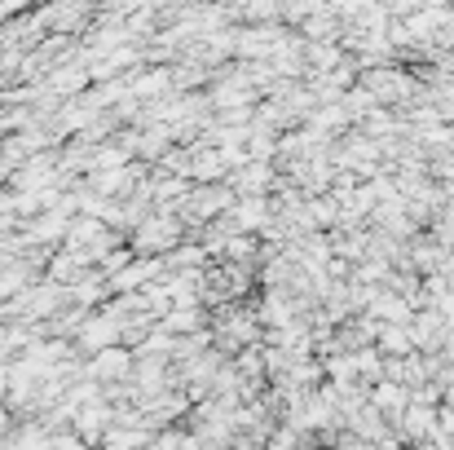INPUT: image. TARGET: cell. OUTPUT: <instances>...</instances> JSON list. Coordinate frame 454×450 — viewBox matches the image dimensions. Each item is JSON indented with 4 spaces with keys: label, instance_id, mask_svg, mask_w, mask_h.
<instances>
[{
    "label": "cell",
    "instance_id": "cell-1",
    "mask_svg": "<svg viewBox=\"0 0 454 450\" xmlns=\"http://www.w3.org/2000/svg\"><path fill=\"white\" fill-rule=\"evenodd\" d=\"M225 181L239 194H274L283 181V168H278V159H243L239 168H230Z\"/></svg>",
    "mask_w": 454,
    "mask_h": 450
},
{
    "label": "cell",
    "instance_id": "cell-3",
    "mask_svg": "<svg viewBox=\"0 0 454 450\" xmlns=\"http://www.w3.org/2000/svg\"><path fill=\"white\" fill-rule=\"evenodd\" d=\"M366 313H375L380 322H411V318H415V304L402 296V292H393V288H384V283H380Z\"/></svg>",
    "mask_w": 454,
    "mask_h": 450
},
{
    "label": "cell",
    "instance_id": "cell-5",
    "mask_svg": "<svg viewBox=\"0 0 454 450\" xmlns=\"http://www.w3.org/2000/svg\"><path fill=\"white\" fill-rule=\"evenodd\" d=\"M309 217L317 230H335L340 225V194L322 190V194H309Z\"/></svg>",
    "mask_w": 454,
    "mask_h": 450
},
{
    "label": "cell",
    "instance_id": "cell-4",
    "mask_svg": "<svg viewBox=\"0 0 454 450\" xmlns=\"http://www.w3.org/2000/svg\"><path fill=\"white\" fill-rule=\"evenodd\" d=\"M375 344H380L388 358H406V353H415L411 322H380V336H375Z\"/></svg>",
    "mask_w": 454,
    "mask_h": 450
},
{
    "label": "cell",
    "instance_id": "cell-7",
    "mask_svg": "<svg viewBox=\"0 0 454 450\" xmlns=\"http://www.w3.org/2000/svg\"><path fill=\"white\" fill-rule=\"evenodd\" d=\"M437 415H442V433H446V442H454V407H437Z\"/></svg>",
    "mask_w": 454,
    "mask_h": 450
},
{
    "label": "cell",
    "instance_id": "cell-2",
    "mask_svg": "<svg viewBox=\"0 0 454 450\" xmlns=\"http://www.w3.org/2000/svg\"><path fill=\"white\" fill-rule=\"evenodd\" d=\"M371 402L388 415V424H397V420L406 415V407H411V384H406V380H388V375H384V380H375V384H371Z\"/></svg>",
    "mask_w": 454,
    "mask_h": 450
},
{
    "label": "cell",
    "instance_id": "cell-6",
    "mask_svg": "<svg viewBox=\"0 0 454 450\" xmlns=\"http://www.w3.org/2000/svg\"><path fill=\"white\" fill-rule=\"evenodd\" d=\"M102 9H111V13H133V9H142V4H151V0H98Z\"/></svg>",
    "mask_w": 454,
    "mask_h": 450
}]
</instances>
